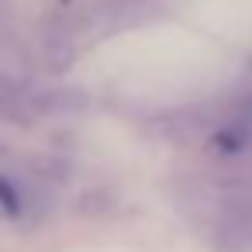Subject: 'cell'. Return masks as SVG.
<instances>
[{
  "label": "cell",
  "mask_w": 252,
  "mask_h": 252,
  "mask_svg": "<svg viewBox=\"0 0 252 252\" xmlns=\"http://www.w3.org/2000/svg\"><path fill=\"white\" fill-rule=\"evenodd\" d=\"M0 207H4L7 214H18L21 211V200H18V190L7 183V180H0Z\"/></svg>",
  "instance_id": "6da1fadb"
}]
</instances>
